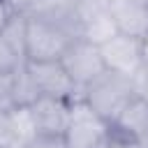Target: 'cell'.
<instances>
[{
  "mask_svg": "<svg viewBox=\"0 0 148 148\" xmlns=\"http://www.w3.org/2000/svg\"><path fill=\"white\" fill-rule=\"evenodd\" d=\"M14 99H16V109L18 106H32L39 99V90H37L25 62L14 69Z\"/></svg>",
  "mask_w": 148,
  "mask_h": 148,
  "instance_id": "11",
  "label": "cell"
},
{
  "mask_svg": "<svg viewBox=\"0 0 148 148\" xmlns=\"http://www.w3.org/2000/svg\"><path fill=\"white\" fill-rule=\"evenodd\" d=\"M141 2H146V5H148V0H141Z\"/></svg>",
  "mask_w": 148,
  "mask_h": 148,
  "instance_id": "24",
  "label": "cell"
},
{
  "mask_svg": "<svg viewBox=\"0 0 148 148\" xmlns=\"http://www.w3.org/2000/svg\"><path fill=\"white\" fill-rule=\"evenodd\" d=\"M30 111H32V118L37 125V134L65 136V130H67L69 116H72V102L69 99L39 97L30 106Z\"/></svg>",
  "mask_w": 148,
  "mask_h": 148,
  "instance_id": "7",
  "label": "cell"
},
{
  "mask_svg": "<svg viewBox=\"0 0 148 148\" xmlns=\"http://www.w3.org/2000/svg\"><path fill=\"white\" fill-rule=\"evenodd\" d=\"M106 148H146L141 141H136V139H132V136H127V134H123V132H118V130H109V141H106Z\"/></svg>",
  "mask_w": 148,
  "mask_h": 148,
  "instance_id": "16",
  "label": "cell"
},
{
  "mask_svg": "<svg viewBox=\"0 0 148 148\" xmlns=\"http://www.w3.org/2000/svg\"><path fill=\"white\" fill-rule=\"evenodd\" d=\"M141 51H143V62L148 65V35L141 39Z\"/></svg>",
  "mask_w": 148,
  "mask_h": 148,
  "instance_id": "22",
  "label": "cell"
},
{
  "mask_svg": "<svg viewBox=\"0 0 148 148\" xmlns=\"http://www.w3.org/2000/svg\"><path fill=\"white\" fill-rule=\"evenodd\" d=\"M72 2H74V0H37L30 16H51V14H56V12L65 9V7H69Z\"/></svg>",
  "mask_w": 148,
  "mask_h": 148,
  "instance_id": "15",
  "label": "cell"
},
{
  "mask_svg": "<svg viewBox=\"0 0 148 148\" xmlns=\"http://www.w3.org/2000/svg\"><path fill=\"white\" fill-rule=\"evenodd\" d=\"M23 148H67L62 136H53V134H37L35 139H30Z\"/></svg>",
  "mask_w": 148,
  "mask_h": 148,
  "instance_id": "17",
  "label": "cell"
},
{
  "mask_svg": "<svg viewBox=\"0 0 148 148\" xmlns=\"http://www.w3.org/2000/svg\"><path fill=\"white\" fill-rule=\"evenodd\" d=\"M14 109H16V99H14V69H12L0 74V111L9 113Z\"/></svg>",
  "mask_w": 148,
  "mask_h": 148,
  "instance_id": "13",
  "label": "cell"
},
{
  "mask_svg": "<svg viewBox=\"0 0 148 148\" xmlns=\"http://www.w3.org/2000/svg\"><path fill=\"white\" fill-rule=\"evenodd\" d=\"M25 30H28V16L25 14H12L0 37L25 60Z\"/></svg>",
  "mask_w": 148,
  "mask_h": 148,
  "instance_id": "12",
  "label": "cell"
},
{
  "mask_svg": "<svg viewBox=\"0 0 148 148\" xmlns=\"http://www.w3.org/2000/svg\"><path fill=\"white\" fill-rule=\"evenodd\" d=\"M132 86H134V95L141 97L148 104V65H143L134 76H132Z\"/></svg>",
  "mask_w": 148,
  "mask_h": 148,
  "instance_id": "18",
  "label": "cell"
},
{
  "mask_svg": "<svg viewBox=\"0 0 148 148\" xmlns=\"http://www.w3.org/2000/svg\"><path fill=\"white\" fill-rule=\"evenodd\" d=\"M109 130L111 125L99 118L81 97L72 102V116L62 139L67 148H106Z\"/></svg>",
  "mask_w": 148,
  "mask_h": 148,
  "instance_id": "2",
  "label": "cell"
},
{
  "mask_svg": "<svg viewBox=\"0 0 148 148\" xmlns=\"http://www.w3.org/2000/svg\"><path fill=\"white\" fill-rule=\"evenodd\" d=\"M72 44V39L49 18L42 16H28V30H25V60H60L65 49Z\"/></svg>",
  "mask_w": 148,
  "mask_h": 148,
  "instance_id": "3",
  "label": "cell"
},
{
  "mask_svg": "<svg viewBox=\"0 0 148 148\" xmlns=\"http://www.w3.org/2000/svg\"><path fill=\"white\" fill-rule=\"evenodd\" d=\"M5 2H7V7H9L14 14H25V16H30L37 0H5Z\"/></svg>",
  "mask_w": 148,
  "mask_h": 148,
  "instance_id": "20",
  "label": "cell"
},
{
  "mask_svg": "<svg viewBox=\"0 0 148 148\" xmlns=\"http://www.w3.org/2000/svg\"><path fill=\"white\" fill-rule=\"evenodd\" d=\"M12 14H14V12H12L9 7H7V2H5V0H0V32L5 30V25H7V21L12 18Z\"/></svg>",
  "mask_w": 148,
  "mask_h": 148,
  "instance_id": "21",
  "label": "cell"
},
{
  "mask_svg": "<svg viewBox=\"0 0 148 148\" xmlns=\"http://www.w3.org/2000/svg\"><path fill=\"white\" fill-rule=\"evenodd\" d=\"M118 35H127L134 39H143L148 35V5L141 0H116L106 5Z\"/></svg>",
  "mask_w": 148,
  "mask_h": 148,
  "instance_id": "8",
  "label": "cell"
},
{
  "mask_svg": "<svg viewBox=\"0 0 148 148\" xmlns=\"http://www.w3.org/2000/svg\"><path fill=\"white\" fill-rule=\"evenodd\" d=\"M132 95H134L132 79L116 72H104L99 79H95L90 86L83 88V102L106 123H111L118 116V111Z\"/></svg>",
  "mask_w": 148,
  "mask_h": 148,
  "instance_id": "1",
  "label": "cell"
},
{
  "mask_svg": "<svg viewBox=\"0 0 148 148\" xmlns=\"http://www.w3.org/2000/svg\"><path fill=\"white\" fill-rule=\"evenodd\" d=\"M9 123H12V132H14V148H23L30 139L37 136V125H35L30 106H18V109L9 111Z\"/></svg>",
  "mask_w": 148,
  "mask_h": 148,
  "instance_id": "10",
  "label": "cell"
},
{
  "mask_svg": "<svg viewBox=\"0 0 148 148\" xmlns=\"http://www.w3.org/2000/svg\"><path fill=\"white\" fill-rule=\"evenodd\" d=\"M25 65L39 90V97H58V99H69V102L83 97V90L74 86V81L69 79L60 60H35V62L25 60Z\"/></svg>",
  "mask_w": 148,
  "mask_h": 148,
  "instance_id": "5",
  "label": "cell"
},
{
  "mask_svg": "<svg viewBox=\"0 0 148 148\" xmlns=\"http://www.w3.org/2000/svg\"><path fill=\"white\" fill-rule=\"evenodd\" d=\"M104 2H106V5H111V2H116V0H104Z\"/></svg>",
  "mask_w": 148,
  "mask_h": 148,
  "instance_id": "23",
  "label": "cell"
},
{
  "mask_svg": "<svg viewBox=\"0 0 148 148\" xmlns=\"http://www.w3.org/2000/svg\"><path fill=\"white\" fill-rule=\"evenodd\" d=\"M60 62H62V67L67 69L69 79L74 81V86L79 90H83L86 86H90L95 79H99L106 72L99 46H95L86 39H74L65 49Z\"/></svg>",
  "mask_w": 148,
  "mask_h": 148,
  "instance_id": "4",
  "label": "cell"
},
{
  "mask_svg": "<svg viewBox=\"0 0 148 148\" xmlns=\"http://www.w3.org/2000/svg\"><path fill=\"white\" fill-rule=\"evenodd\" d=\"M0 148H14V132L9 123V113L0 111Z\"/></svg>",
  "mask_w": 148,
  "mask_h": 148,
  "instance_id": "19",
  "label": "cell"
},
{
  "mask_svg": "<svg viewBox=\"0 0 148 148\" xmlns=\"http://www.w3.org/2000/svg\"><path fill=\"white\" fill-rule=\"evenodd\" d=\"M23 62H25V60L0 37V74H2V72H12V69H16V67L23 65Z\"/></svg>",
  "mask_w": 148,
  "mask_h": 148,
  "instance_id": "14",
  "label": "cell"
},
{
  "mask_svg": "<svg viewBox=\"0 0 148 148\" xmlns=\"http://www.w3.org/2000/svg\"><path fill=\"white\" fill-rule=\"evenodd\" d=\"M102 60L106 72H116L123 76H134L146 62H143V51H141V39L127 37V35H116L109 42L99 46Z\"/></svg>",
  "mask_w": 148,
  "mask_h": 148,
  "instance_id": "6",
  "label": "cell"
},
{
  "mask_svg": "<svg viewBox=\"0 0 148 148\" xmlns=\"http://www.w3.org/2000/svg\"><path fill=\"white\" fill-rule=\"evenodd\" d=\"M109 125L113 130H118V132H123V134L141 141L148 148V104L141 97L132 95Z\"/></svg>",
  "mask_w": 148,
  "mask_h": 148,
  "instance_id": "9",
  "label": "cell"
}]
</instances>
